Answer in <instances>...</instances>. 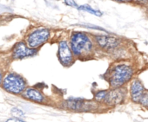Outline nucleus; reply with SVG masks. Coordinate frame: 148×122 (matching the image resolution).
<instances>
[{
    "label": "nucleus",
    "instance_id": "obj_13",
    "mask_svg": "<svg viewBox=\"0 0 148 122\" xmlns=\"http://www.w3.org/2000/svg\"><path fill=\"white\" fill-rule=\"evenodd\" d=\"M64 2L66 5L68 6H71V7H74V8H77L79 7V5L76 4V2L74 1V0H64Z\"/></svg>",
    "mask_w": 148,
    "mask_h": 122
},
{
    "label": "nucleus",
    "instance_id": "obj_16",
    "mask_svg": "<svg viewBox=\"0 0 148 122\" xmlns=\"http://www.w3.org/2000/svg\"><path fill=\"white\" fill-rule=\"evenodd\" d=\"M6 122H25V121H23V120H21V119H18V118H14V119H8Z\"/></svg>",
    "mask_w": 148,
    "mask_h": 122
},
{
    "label": "nucleus",
    "instance_id": "obj_3",
    "mask_svg": "<svg viewBox=\"0 0 148 122\" xmlns=\"http://www.w3.org/2000/svg\"><path fill=\"white\" fill-rule=\"evenodd\" d=\"M2 85L5 90L13 94H19L24 93L26 89V82L25 79L19 75L14 73L8 74L3 80Z\"/></svg>",
    "mask_w": 148,
    "mask_h": 122
},
{
    "label": "nucleus",
    "instance_id": "obj_17",
    "mask_svg": "<svg viewBox=\"0 0 148 122\" xmlns=\"http://www.w3.org/2000/svg\"><path fill=\"white\" fill-rule=\"evenodd\" d=\"M114 1H118V2H130L132 0H114Z\"/></svg>",
    "mask_w": 148,
    "mask_h": 122
},
{
    "label": "nucleus",
    "instance_id": "obj_5",
    "mask_svg": "<svg viewBox=\"0 0 148 122\" xmlns=\"http://www.w3.org/2000/svg\"><path fill=\"white\" fill-rule=\"evenodd\" d=\"M58 59L64 66H70L73 62V53L66 41H61L58 43Z\"/></svg>",
    "mask_w": 148,
    "mask_h": 122
},
{
    "label": "nucleus",
    "instance_id": "obj_14",
    "mask_svg": "<svg viewBox=\"0 0 148 122\" xmlns=\"http://www.w3.org/2000/svg\"><path fill=\"white\" fill-rule=\"evenodd\" d=\"M139 103H141L143 106L148 107V94H144V95H143L142 99L140 100Z\"/></svg>",
    "mask_w": 148,
    "mask_h": 122
},
{
    "label": "nucleus",
    "instance_id": "obj_15",
    "mask_svg": "<svg viewBox=\"0 0 148 122\" xmlns=\"http://www.w3.org/2000/svg\"><path fill=\"white\" fill-rule=\"evenodd\" d=\"M12 113L15 117H21V116L24 115L23 112L20 111V110H18V108H14V109L12 111Z\"/></svg>",
    "mask_w": 148,
    "mask_h": 122
},
{
    "label": "nucleus",
    "instance_id": "obj_4",
    "mask_svg": "<svg viewBox=\"0 0 148 122\" xmlns=\"http://www.w3.org/2000/svg\"><path fill=\"white\" fill-rule=\"evenodd\" d=\"M50 37V30L48 29L41 28L38 29L27 36V45L31 49H35L40 47L45 43Z\"/></svg>",
    "mask_w": 148,
    "mask_h": 122
},
{
    "label": "nucleus",
    "instance_id": "obj_18",
    "mask_svg": "<svg viewBox=\"0 0 148 122\" xmlns=\"http://www.w3.org/2000/svg\"><path fill=\"white\" fill-rule=\"evenodd\" d=\"M3 82V77H2V75L1 73H0V84H1Z\"/></svg>",
    "mask_w": 148,
    "mask_h": 122
},
{
    "label": "nucleus",
    "instance_id": "obj_8",
    "mask_svg": "<svg viewBox=\"0 0 148 122\" xmlns=\"http://www.w3.org/2000/svg\"><path fill=\"white\" fill-rule=\"evenodd\" d=\"M124 93L119 88H114L112 91H107L104 102L109 105H116L124 100Z\"/></svg>",
    "mask_w": 148,
    "mask_h": 122
},
{
    "label": "nucleus",
    "instance_id": "obj_9",
    "mask_svg": "<svg viewBox=\"0 0 148 122\" xmlns=\"http://www.w3.org/2000/svg\"><path fill=\"white\" fill-rule=\"evenodd\" d=\"M130 93H131L132 100L134 102H140V100L142 99L145 94V88L143 84L138 80L133 81V82L131 85Z\"/></svg>",
    "mask_w": 148,
    "mask_h": 122
},
{
    "label": "nucleus",
    "instance_id": "obj_12",
    "mask_svg": "<svg viewBox=\"0 0 148 122\" xmlns=\"http://www.w3.org/2000/svg\"><path fill=\"white\" fill-rule=\"evenodd\" d=\"M78 10L79 11H86V12H88V13H91L92 15H95V16H98V17H101L102 16V12L99 10H95L93 8H92L90 5H79L78 7Z\"/></svg>",
    "mask_w": 148,
    "mask_h": 122
},
{
    "label": "nucleus",
    "instance_id": "obj_2",
    "mask_svg": "<svg viewBox=\"0 0 148 122\" xmlns=\"http://www.w3.org/2000/svg\"><path fill=\"white\" fill-rule=\"evenodd\" d=\"M133 75V69L131 66L126 64H119L115 66L109 75V82L111 87L114 88H120L126 82H128Z\"/></svg>",
    "mask_w": 148,
    "mask_h": 122
},
{
    "label": "nucleus",
    "instance_id": "obj_6",
    "mask_svg": "<svg viewBox=\"0 0 148 122\" xmlns=\"http://www.w3.org/2000/svg\"><path fill=\"white\" fill-rule=\"evenodd\" d=\"M37 50L35 49H31L24 42H18L12 49V56L14 59H23L25 57L32 56L36 55Z\"/></svg>",
    "mask_w": 148,
    "mask_h": 122
},
{
    "label": "nucleus",
    "instance_id": "obj_10",
    "mask_svg": "<svg viewBox=\"0 0 148 122\" xmlns=\"http://www.w3.org/2000/svg\"><path fill=\"white\" fill-rule=\"evenodd\" d=\"M23 96L27 100H30L32 101L38 102V103H42L45 100L44 94L39 90L33 88H26L23 93Z\"/></svg>",
    "mask_w": 148,
    "mask_h": 122
},
{
    "label": "nucleus",
    "instance_id": "obj_1",
    "mask_svg": "<svg viewBox=\"0 0 148 122\" xmlns=\"http://www.w3.org/2000/svg\"><path fill=\"white\" fill-rule=\"evenodd\" d=\"M71 49L74 55L86 57L92 53L93 43L84 32H73L71 36Z\"/></svg>",
    "mask_w": 148,
    "mask_h": 122
},
{
    "label": "nucleus",
    "instance_id": "obj_11",
    "mask_svg": "<svg viewBox=\"0 0 148 122\" xmlns=\"http://www.w3.org/2000/svg\"><path fill=\"white\" fill-rule=\"evenodd\" d=\"M86 106V102L79 99H69L66 100V106L67 108L73 110V111H80Z\"/></svg>",
    "mask_w": 148,
    "mask_h": 122
},
{
    "label": "nucleus",
    "instance_id": "obj_7",
    "mask_svg": "<svg viewBox=\"0 0 148 122\" xmlns=\"http://www.w3.org/2000/svg\"><path fill=\"white\" fill-rule=\"evenodd\" d=\"M95 42L97 45L106 50L113 49L119 45V40L110 36H96Z\"/></svg>",
    "mask_w": 148,
    "mask_h": 122
}]
</instances>
